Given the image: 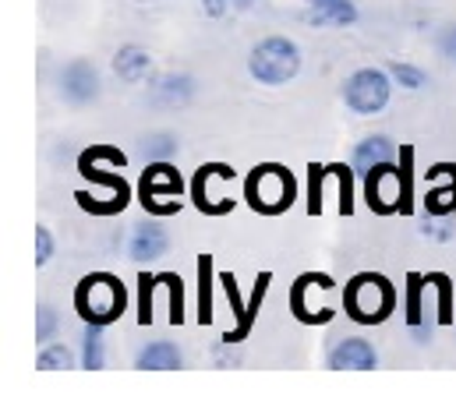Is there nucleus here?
<instances>
[{
  "label": "nucleus",
  "instance_id": "f257e3e1",
  "mask_svg": "<svg viewBox=\"0 0 456 399\" xmlns=\"http://www.w3.org/2000/svg\"><path fill=\"white\" fill-rule=\"evenodd\" d=\"M71 304H75L82 325H103L107 329L124 314L127 290H124V283L117 280L114 273H89V276L78 280Z\"/></svg>",
  "mask_w": 456,
  "mask_h": 399
},
{
  "label": "nucleus",
  "instance_id": "f03ea898",
  "mask_svg": "<svg viewBox=\"0 0 456 399\" xmlns=\"http://www.w3.org/2000/svg\"><path fill=\"white\" fill-rule=\"evenodd\" d=\"M301 46L290 36H262L251 50H248V75L258 86H287L290 78L301 75Z\"/></svg>",
  "mask_w": 456,
  "mask_h": 399
},
{
  "label": "nucleus",
  "instance_id": "7ed1b4c3",
  "mask_svg": "<svg viewBox=\"0 0 456 399\" xmlns=\"http://www.w3.org/2000/svg\"><path fill=\"white\" fill-rule=\"evenodd\" d=\"M343 311L357 325H382L396 311V290L382 273H357L343 290Z\"/></svg>",
  "mask_w": 456,
  "mask_h": 399
},
{
  "label": "nucleus",
  "instance_id": "20e7f679",
  "mask_svg": "<svg viewBox=\"0 0 456 399\" xmlns=\"http://www.w3.org/2000/svg\"><path fill=\"white\" fill-rule=\"evenodd\" d=\"M297 199V181L280 163H258L244 177V201L258 216H283Z\"/></svg>",
  "mask_w": 456,
  "mask_h": 399
},
{
  "label": "nucleus",
  "instance_id": "39448f33",
  "mask_svg": "<svg viewBox=\"0 0 456 399\" xmlns=\"http://www.w3.org/2000/svg\"><path fill=\"white\" fill-rule=\"evenodd\" d=\"M78 174H82L86 181H93L96 188L107 191V195L78 191L75 199H78V205H82L86 212H93V216H117V212L127 208V201H131V184H127L120 174H114V170H103L96 156L82 152V156H78Z\"/></svg>",
  "mask_w": 456,
  "mask_h": 399
},
{
  "label": "nucleus",
  "instance_id": "423d86ee",
  "mask_svg": "<svg viewBox=\"0 0 456 399\" xmlns=\"http://www.w3.org/2000/svg\"><path fill=\"white\" fill-rule=\"evenodd\" d=\"M181 195H184V181L174 167V159L167 163H145V174L138 181V201L149 216H174L181 212Z\"/></svg>",
  "mask_w": 456,
  "mask_h": 399
},
{
  "label": "nucleus",
  "instance_id": "0eeeda50",
  "mask_svg": "<svg viewBox=\"0 0 456 399\" xmlns=\"http://www.w3.org/2000/svg\"><path fill=\"white\" fill-rule=\"evenodd\" d=\"M393 75L389 68H357L346 82H343V102L346 110L361 113V117H371V113H382L389 106L393 96Z\"/></svg>",
  "mask_w": 456,
  "mask_h": 399
},
{
  "label": "nucleus",
  "instance_id": "6e6552de",
  "mask_svg": "<svg viewBox=\"0 0 456 399\" xmlns=\"http://www.w3.org/2000/svg\"><path fill=\"white\" fill-rule=\"evenodd\" d=\"M230 188H233V167H227V163H206V167H199L195 177H191V184H188L195 208L206 212V216H227V212H233L237 199H233Z\"/></svg>",
  "mask_w": 456,
  "mask_h": 399
},
{
  "label": "nucleus",
  "instance_id": "1a4fd4ad",
  "mask_svg": "<svg viewBox=\"0 0 456 399\" xmlns=\"http://www.w3.org/2000/svg\"><path fill=\"white\" fill-rule=\"evenodd\" d=\"M57 96L68 106H93L103 96L100 68L89 57H75L57 71Z\"/></svg>",
  "mask_w": 456,
  "mask_h": 399
},
{
  "label": "nucleus",
  "instance_id": "9d476101",
  "mask_svg": "<svg viewBox=\"0 0 456 399\" xmlns=\"http://www.w3.org/2000/svg\"><path fill=\"white\" fill-rule=\"evenodd\" d=\"M364 201L375 216H393V212H403V201H407V191H403V170L389 163H379L364 174Z\"/></svg>",
  "mask_w": 456,
  "mask_h": 399
},
{
  "label": "nucleus",
  "instance_id": "9b49d317",
  "mask_svg": "<svg viewBox=\"0 0 456 399\" xmlns=\"http://www.w3.org/2000/svg\"><path fill=\"white\" fill-rule=\"evenodd\" d=\"M326 364L333 371H371L379 368V350L364 336H346L326 354Z\"/></svg>",
  "mask_w": 456,
  "mask_h": 399
},
{
  "label": "nucleus",
  "instance_id": "f8f14e48",
  "mask_svg": "<svg viewBox=\"0 0 456 399\" xmlns=\"http://www.w3.org/2000/svg\"><path fill=\"white\" fill-rule=\"evenodd\" d=\"M170 251V233L156 223H134L131 237H127V258L145 265V262H159Z\"/></svg>",
  "mask_w": 456,
  "mask_h": 399
},
{
  "label": "nucleus",
  "instance_id": "ddd939ff",
  "mask_svg": "<svg viewBox=\"0 0 456 399\" xmlns=\"http://www.w3.org/2000/svg\"><path fill=\"white\" fill-rule=\"evenodd\" d=\"M428 174H443L446 181H439V177H432L428 181V191H425V212L432 216V219H443V216H456V167L450 163H439V167H432Z\"/></svg>",
  "mask_w": 456,
  "mask_h": 399
},
{
  "label": "nucleus",
  "instance_id": "4468645a",
  "mask_svg": "<svg viewBox=\"0 0 456 399\" xmlns=\"http://www.w3.org/2000/svg\"><path fill=\"white\" fill-rule=\"evenodd\" d=\"M114 75L127 86H142L152 75V53L138 43H124L114 53Z\"/></svg>",
  "mask_w": 456,
  "mask_h": 399
},
{
  "label": "nucleus",
  "instance_id": "2eb2a0df",
  "mask_svg": "<svg viewBox=\"0 0 456 399\" xmlns=\"http://www.w3.org/2000/svg\"><path fill=\"white\" fill-rule=\"evenodd\" d=\"M393 156H396L393 138H386V134H368V138H361V142L354 145V152H350V167H354L357 174H368L371 167L389 163Z\"/></svg>",
  "mask_w": 456,
  "mask_h": 399
},
{
  "label": "nucleus",
  "instance_id": "dca6fc26",
  "mask_svg": "<svg viewBox=\"0 0 456 399\" xmlns=\"http://www.w3.org/2000/svg\"><path fill=\"white\" fill-rule=\"evenodd\" d=\"M181 364H184V354L170 339H156V343L142 346L134 357V368H142V371H177Z\"/></svg>",
  "mask_w": 456,
  "mask_h": 399
},
{
  "label": "nucleus",
  "instance_id": "f3484780",
  "mask_svg": "<svg viewBox=\"0 0 456 399\" xmlns=\"http://www.w3.org/2000/svg\"><path fill=\"white\" fill-rule=\"evenodd\" d=\"M361 18L354 0H308L312 25H354Z\"/></svg>",
  "mask_w": 456,
  "mask_h": 399
},
{
  "label": "nucleus",
  "instance_id": "a211bd4d",
  "mask_svg": "<svg viewBox=\"0 0 456 399\" xmlns=\"http://www.w3.org/2000/svg\"><path fill=\"white\" fill-rule=\"evenodd\" d=\"M195 96V82L188 75H159L156 86H152V100L163 102V106H184V102Z\"/></svg>",
  "mask_w": 456,
  "mask_h": 399
},
{
  "label": "nucleus",
  "instance_id": "6ab92c4d",
  "mask_svg": "<svg viewBox=\"0 0 456 399\" xmlns=\"http://www.w3.org/2000/svg\"><path fill=\"white\" fill-rule=\"evenodd\" d=\"M138 152H142L145 163H167L181 152V138L174 131H152L138 142Z\"/></svg>",
  "mask_w": 456,
  "mask_h": 399
},
{
  "label": "nucleus",
  "instance_id": "aec40b11",
  "mask_svg": "<svg viewBox=\"0 0 456 399\" xmlns=\"http://www.w3.org/2000/svg\"><path fill=\"white\" fill-rule=\"evenodd\" d=\"M269 283H273V276L269 273H262L258 280H255V294L248 300V307H244V318L237 322V329H230L227 336H224V343L233 346V343H240L248 332H251V325H255V314H258V307H262V297H265V290H269Z\"/></svg>",
  "mask_w": 456,
  "mask_h": 399
},
{
  "label": "nucleus",
  "instance_id": "412c9836",
  "mask_svg": "<svg viewBox=\"0 0 456 399\" xmlns=\"http://www.w3.org/2000/svg\"><path fill=\"white\" fill-rule=\"evenodd\" d=\"M82 368L100 371L107 368V343H103V325H86L82 329Z\"/></svg>",
  "mask_w": 456,
  "mask_h": 399
},
{
  "label": "nucleus",
  "instance_id": "4be33fe9",
  "mask_svg": "<svg viewBox=\"0 0 456 399\" xmlns=\"http://www.w3.org/2000/svg\"><path fill=\"white\" fill-rule=\"evenodd\" d=\"M213 255H202L199 258V322L209 325L216 314H213Z\"/></svg>",
  "mask_w": 456,
  "mask_h": 399
},
{
  "label": "nucleus",
  "instance_id": "5701e85b",
  "mask_svg": "<svg viewBox=\"0 0 456 399\" xmlns=\"http://www.w3.org/2000/svg\"><path fill=\"white\" fill-rule=\"evenodd\" d=\"M36 368L39 371H61V368H75V350L64 343H46L36 354Z\"/></svg>",
  "mask_w": 456,
  "mask_h": 399
},
{
  "label": "nucleus",
  "instance_id": "b1692460",
  "mask_svg": "<svg viewBox=\"0 0 456 399\" xmlns=\"http://www.w3.org/2000/svg\"><path fill=\"white\" fill-rule=\"evenodd\" d=\"M389 75H393L396 86H403V89H411V93H418V89L428 86V75H425L418 64H407V61H393V64H389Z\"/></svg>",
  "mask_w": 456,
  "mask_h": 399
},
{
  "label": "nucleus",
  "instance_id": "393cba45",
  "mask_svg": "<svg viewBox=\"0 0 456 399\" xmlns=\"http://www.w3.org/2000/svg\"><path fill=\"white\" fill-rule=\"evenodd\" d=\"M57 329H61L57 311H53L46 300H43V304H36V343H39V346L53 343V339H57Z\"/></svg>",
  "mask_w": 456,
  "mask_h": 399
},
{
  "label": "nucleus",
  "instance_id": "a878e982",
  "mask_svg": "<svg viewBox=\"0 0 456 399\" xmlns=\"http://www.w3.org/2000/svg\"><path fill=\"white\" fill-rule=\"evenodd\" d=\"M156 287H159V276H149V273L138 276V325L152 322V294H156Z\"/></svg>",
  "mask_w": 456,
  "mask_h": 399
},
{
  "label": "nucleus",
  "instance_id": "bb28decb",
  "mask_svg": "<svg viewBox=\"0 0 456 399\" xmlns=\"http://www.w3.org/2000/svg\"><path fill=\"white\" fill-rule=\"evenodd\" d=\"M159 280H163V283H167V290H170V322H174V325H181V322H184V287H181V276L163 273Z\"/></svg>",
  "mask_w": 456,
  "mask_h": 399
},
{
  "label": "nucleus",
  "instance_id": "cd10ccee",
  "mask_svg": "<svg viewBox=\"0 0 456 399\" xmlns=\"http://www.w3.org/2000/svg\"><path fill=\"white\" fill-rule=\"evenodd\" d=\"M322 181H326V167H308V212L319 216L322 212Z\"/></svg>",
  "mask_w": 456,
  "mask_h": 399
},
{
  "label": "nucleus",
  "instance_id": "c85d7f7f",
  "mask_svg": "<svg viewBox=\"0 0 456 399\" xmlns=\"http://www.w3.org/2000/svg\"><path fill=\"white\" fill-rule=\"evenodd\" d=\"M53 233H50V226L46 223H39L36 226V269H46L50 265V258H53Z\"/></svg>",
  "mask_w": 456,
  "mask_h": 399
},
{
  "label": "nucleus",
  "instance_id": "c756f323",
  "mask_svg": "<svg viewBox=\"0 0 456 399\" xmlns=\"http://www.w3.org/2000/svg\"><path fill=\"white\" fill-rule=\"evenodd\" d=\"M428 283L439 290V322H443V325L453 322V294H450V280H446L443 273H436V276H428Z\"/></svg>",
  "mask_w": 456,
  "mask_h": 399
},
{
  "label": "nucleus",
  "instance_id": "7c9ffc66",
  "mask_svg": "<svg viewBox=\"0 0 456 399\" xmlns=\"http://www.w3.org/2000/svg\"><path fill=\"white\" fill-rule=\"evenodd\" d=\"M421 287H425V276H411V287H407V325H421Z\"/></svg>",
  "mask_w": 456,
  "mask_h": 399
},
{
  "label": "nucleus",
  "instance_id": "2f4dec72",
  "mask_svg": "<svg viewBox=\"0 0 456 399\" xmlns=\"http://www.w3.org/2000/svg\"><path fill=\"white\" fill-rule=\"evenodd\" d=\"M330 170H333V177H337V184H340V212L350 216V212H354V181H350V170H354V167H330Z\"/></svg>",
  "mask_w": 456,
  "mask_h": 399
},
{
  "label": "nucleus",
  "instance_id": "473e14b6",
  "mask_svg": "<svg viewBox=\"0 0 456 399\" xmlns=\"http://www.w3.org/2000/svg\"><path fill=\"white\" fill-rule=\"evenodd\" d=\"M436 50H439L450 64H456V21H446V25L436 32Z\"/></svg>",
  "mask_w": 456,
  "mask_h": 399
},
{
  "label": "nucleus",
  "instance_id": "72a5a7b5",
  "mask_svg": "<svg viewBox=\"0 0 456 399\" xmlns=\"http://www.w3.org/2000/svg\"><path fill=\"white\" fill-rule=\"evenodd\" d=\"M220 287L227 290L230 304H233V314H237V322H240V318H244V307H248V304L240 300V290H237V280H233V276H220Z\"/></svg>",
  "mask_w": 456,
  "mask_h": 399
},
{
  "label": "nucleus",
  "instance_id": "f704fd0d",
  "mask_svg": "<svg viewBox=\"0 0 456 399\" xmlns=\"http://www.w3.org/2000/svg\"><path fill=\"white\" fill-rule=\"evenodd\" d=\"M230 7H233V0H202V11H206L209 18H224Z\"/></svg>",
  "mask_w": 456,
  "mask_h": 399
},
{
  "label": "nucleus",
  "instance_id": "c9c22d12",
  "mask_svg": "<svg viewBox=\"0 0 456 399\" xmlns=\"http://www.w3.org/2000/svg\"><path fill=\"white\" fill-rule=\"evenodd\" d=\"M251 4H255V0H233V7H240V11H248Z\"/></svg>",
  "mask_w": 456,
  "mask_h": 399
},
{
  "label": "nucleus",
  "instance_id": "e433bc0d",
  "mask_svg": "<svg viewBox=\"0 0 456 399\" xmlns=\"http://www.w3.org/2000/svg\"><path fill=\"white\" fill-rule=\"evenodd\" d=\"M138 4H152V0H138Z\"/></svg>",
  "mask_w": 456,
  "mask_h": 399
}]
</instances>
